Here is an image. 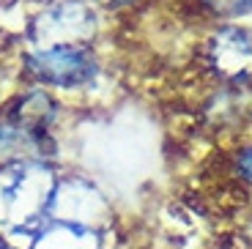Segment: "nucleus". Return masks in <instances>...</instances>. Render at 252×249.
I'll use <instances>...</instances> for the list:
<instances>
[{
  "instance_id": "obj_1",
  "label": "nucleus",
  "mask_w": 252,
  "mask_h": 249,
  "mask_svg": "<svg viewBox=\"0 0 252 249\" xmlns=\"http://www.w3.org/2000/svg\"><path fill=\"white\" fill-rule=\"evenodd\" d=\"M31 69L38 74V80L52 82L58 88H71L88 80L94 63H91L88 52L80 47H55V50L33 55Z\"/></svg>"
},
{
  "instance_id": "obj_2",
  "label": "nucleus",
  "mask_w": 252,
  "mask_h": 249,
  "mask_svg": "<svg viewBox=\"0 0 252 249\" xmlns=\"http://www.w3.org/2000/svg\"><path fill=\"white\" fill-rule=\"evenodd\" d=\"M241 167H244V173L252 178V151H250V154H244V159H241Z\"/></svg>"
},
{
  "instance_id": "obj_3",
  "label": "nucleus",
  "mask_w": 252,
  "mask_h": 249,
  "mask_svg": "<svg viewBox=\"0 0 252 249\" xmlns=\"http://www.w3.org/2000/svg\"><path fill=\"white\" fill-rule=\"evenodd\" d=\"M0 249H11V247H6V244H3V241H0Z\"/></svg>"
}]
</instances>
